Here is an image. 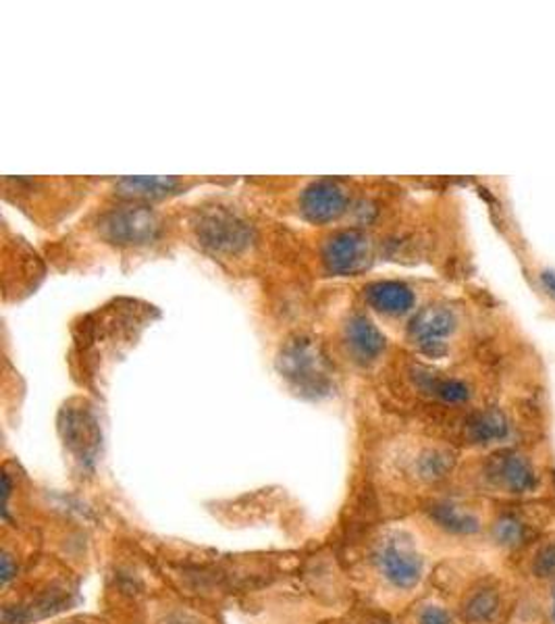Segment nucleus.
Segmentation results:
<instances>
[{
	"label": "nucleus",
	"instance_id": "obj_1",
	"mask_svg": "<svg viewBox=\"0 0 555 624\" xmlns=\"http://www.w3.org/2000/svg\"><path fill=\"white\" fill-rule=\"evenodd\" d=\"M485 479L499 491L527 495L539 487V475L531 458L518 450H502L485 463Z\"/></svg>",
	"mask_w": 555,
	"mask_h": 624
},
{
	"label": "nucleus",
	"instance_id": "obj_2",
	"mask_svg": "<svg viewBox=\"0 0 555 624\" xmlns=\"http://www.w3.org/2000/svg\"><path fill=\"white\" fill-rule=\"evenodd\" d=\"M374 560L381 575L397 589H412L422 578V558L415 550V546L402 537L385 539L379 546Z\"/></svg>",
	"mask_w": 555,
	"mask_h": 624
},
{
	"label": "nucleus",
	"instance_id": "obj_3",
	"mask_svg": "<svg viewBox=\"0 0 555 624\" xmlns=\"http://www.w3.org/2000/svg\"><path fill=\"white\" fill-rule=\"evenodd\" d=\"M159 232V219L146 208H125L100 221V233L113 244H144Z\"/></svg>",
	"mask_w": 555,
	"mask_h": 624
},
{
	"label": "nucleus",
	"instance_id": "obj_4",
	"mask_svg": "<svg viewBox=\"0 0 555 624\" xmlns=\"http://www.w3.org/2000/svg\"><path fill=\"white\" fill-rule=\"evenodd\" d=\"M324 265L329 271L347 276L367 269L370 262V240L367 233L346 230L329 237L323 250Z\"/></svg>",
	"mask_w": 555,
	"mask_h": 624
},
{
	"label": "nucleus",
	"instance_id": "obj_5",
	"mask_svg": "<svg viewBox=\"0 0 555 624\" xmlns=\"http://www.w3.org/2000/svg\"><path fill=\"white\" fill-rule=\"evenodd\" d=\"M456 329V317L447 306H429L420 310L410 325V338L424 354L441 356Z\"/></svg>",
	"mask_w": 555,
	"mask_h": 624
},
{
	"label": "nucleus",
	"instance_id": "obj_6",
	"mask_svg": "<svg viewBox=\"0 0 555 624\" xmlns=\"http://www.w3.org/2000/svg\"><path fill=\"white\" fill-rule=\"evenodd\" d=\"M198 237L205 246L219 253H237L250 240V230L244 221L227 210H214L200 219Z\"/></svg>",
	"mask_w": 555,
	"mask_h": 624
},
{
	"label": "nucleus",
	"instance_id": "obj_7",
	"mask_svg": "<svg viewBox=\"0 0 555 624\" xmlns=\"http://www.w3.org/2000/svg\"><path fill=\"white\" fill-rule=\"evenodd\" d=\"M323 365L319 347L304 338L289 344L285 354H281V369H285V375L294 379L300 388H312L314 392L326 386Z\"/></svg>",
	"mask_w": 555,
	"mask_h": 624
},
{
	"label": "nucleus",
	"instance_id": "obj_8",
	"mask_svg": "<svg viewBox=\"0 0 555 624\" xmlns=\"http://www.w3.org/2000/svg\"><path fill=\"white\" fill-rule=\"evenodd\" d=\"M346 205V189L335 182H329V180L306 187V192L301 196V212L314 223H326V221L340 217Z\"/></svg>",
	"mask_w": 555,
	"mask_h": 624
},
{
	"label": "nucleus",
	"instance_id": "obj_9",
	"mask_svg": "<svg viewBox=\"0 0 555 624\" xmlns=\"http://www.w3.org/2000/svg\"><path fill=\"white\" fill-rule=\"evenodd\" d=\"M63 431H65V443L82 463L94 461L100 436L92 416L86 411H65Z\"/></svg>",
	"mask_w": 555,
	"mask_h": 624
},
{
	"label": "nucleus",
	"instance_id": "obj_10",
	"mask_svg": "<svg viewBox=\"0 0 555 624\" xmlns=\"http://www.w3.org/2000/svg\"><path fill=\"white\" fill-rule=\"evenodd\" d=\"M365 296L372 308L385 315H402L412 308L415 292L399 281H377L365 290Z\"/></svg>",
	"mask_w": 555,
	"mask_h": 624
},
{
	"label": "nucleus",
	"instance_id": "obj_11",
	"mask_svg": "<svg viewBox=\"0 0 555 624\" xmlns=\"http://www.w3.org/2000/svg\"><path fill=\"white\" fill-rule=\"evenodd\" d=\"M509 433H511V425H509L508 416L497 408L479 411L466 418V438L472 443H479V445L499 443V441L508 440Z\"/></svg>",
	"mask_w": 555,
	"mask_h": 624
},
{
	"label": "nucleus",
	"instance_id": "obj_12",
	"mask_svg": "<svg viewBox=\"0 0 555 624\" xmlns=\"http://www.w3.org/2000/svg\"><path fill=\"white\" fill-rule=\"evenodd\" d=\"M347 346L358 356V360L370 363L385 350V338L370 323L367 317L354 315L346 329Z\"/></svg>",
	"mask_w": 555,
	"mask_h": 624
},
{
	"label": "nucleus",
	"instance_id": "obj_13",
	"mask_svg": "<svg viewBox=\"0 0 555 624\" xmlns=\"http://www.w3.org/2000/svg\"><path fill=\"white\" fill-rule=\"evenodd\" d=\"M415 381L420 388V392L429 393L433 397H437L443 404H452V406H460L464 402L470 400V388L454 377H441L437 372H429V370L418 369L415 372Z\"/></svg>",
	"mask_w": 555,
	"mask_h": 624
},
{
	"label": "nucleus",
	"instance_id": "obj_14",
	"mask_svg": "<svg viewBox=\"0 0 555 624\" xmlns=\"http://www.w3.org/2000/svg\"><path fill=\"white\" fill-rule=\"evenodd\" d=\"M502 594L493 585L474 589L464 603V621L468 624H495L502 616Z\"/></svg>",
	"mask_w": 555,
	"mask_h": 624
},
{
	"label": "nucleus",
	"instance_id": "obj_15",
	"mask_svg": "<svg viewBox=\"0 0 555 624\" xmlns=\"http://www.w3.org/2000/svg\"><path fill=\"white\" fill-rule=\"evenodd\" d=\"M429 514L437 527L452 535H477L481 531L479 516L462 506L440 502L429 509Z\"/></svg>",
	"mask_w": 555,
	"mask_h": 624
},
{
	"label": "nucleus",
	"instance_id": "obj_16",
	"mask_svg": "<svg viewBox=\"0 0 555 624\" xmlns=\"http://www.w3.org/2000/svg\"><path fill=\"white\" fill-rule=\"evenodd\" d=\"M491 535L497 546L506 550H520L531 541L532 529L520 514L502 512L493 523Z\"/></svg>",
	"mask_w": 555,
	"mask_h": 624
},
{
	"label": "nucleus",
	"instance_id": "obj_17",
	"mask_svg": "<svg viewBox=\"0 0 555 624\" xmlns=\"http://www.w3.org/2000/svg\"><path fill=\"white\" fill-rule=\"evenodd\" d=\"M177 185L171 178H127L119 182V192L130 198H157Z\"/></svg>",
	"mask_w": 555,
	"mask_h": 624
},
{
	"label": "nucleus",
	"instance_id": "obj_18",
	"mask_svg": "<svg viewBox=\"0 0 555 624\" xmlns=\"http://www.w3.org/2000/svg\"><path fill=\"white\" fill-rule=\"evenodd\" d=\"M454 466V456L445 450H427L420 454L418 461V473L427 481H440L447 477V473Z\"/></svg>",
	"mask_w": 555,
	"mask_h": 624
},
{
	"label": "nucleus",
	"instance_id": "obj_19",
	"mask_svg": "<svg viewBox=\"0 0 555 624\" xmlns=\"http://www.w3.org/2000/svg\"><path fill=\"white\" fill-rule=\"evenodd\" d=\"M531 573L539 580H554L555 578V541H547L536 548L532 555Z\"/></svg>",
	"mask_w": 555,
	"mask_h": 624
},
{
	"label": "nucleus",
	"instance_id": "obj_20",
	"mask_svg": "<svg viewBox=\"0 0 555 624\" xmlns=\"http://www.w3.org/2000/svg\"><path fill=\"white\" fill-rule=\"evenodd\" d=\"M418 624H454L452 616L447 614V610H443L440 605H427L420 616H418Z\"/></svg>",
	"mask_w": 555,
	"mask_h": 624
},
{
	"label": "nucleus",
	"instance_id": "obj_21",
	"mask_svg": "<svg viewBox=\"0 0 555 624\" xmlns=\"http://www.w3.org/2000/svg\"><path fill=\"white\" fill-rule=\"evenodd\" d=\"M351 624H390L387 623V619L385 616H381V614H362V616H358L356 621Z\"/></svg>",
	"mask_w": 555,
	"mask_h": 624
},
{
	"label": "nucleus",
	"instance_id": "obj_22",
	"mask_svg": "<svg viewBox=\"0 0 555 624\" xmlns=\"http://www.w3.org/2000/svg\"><path fill=\"white\" fill-rule=\"evenodd\" d=\"M541 279H543V283H545V285H547V290H550V292H552V294H554V296H555V273H554V271H543V276H541Z\"/></svg>",
	"mask_w": 555,
	"mask_h": 624
},
{
	"label": "nucleus",
	"instance_id": "obj_23",
	"mask_svg": "<svg viewBox=\"0 0 555 624\" xmlns=\"http://www.w3.org/2000/svg\"><path fill=\"white\" fill-rule=\"evenodd\" d=\"M11 577H13V575H11V558L4 555V558H2V578H4V583H7Z\"/></svg>",
	"mask_w": 555,
	"mask_h": 624
},
{
	"label": "nucleus",
	"instance_id": "obj_24",
	"mask_svg": "<svg viewBox=\"0 0 555 624\" xmlns=\"http://www.w3.org/2000/svg\"><path fill=\"white\" fill-rule=\"evenodd\" d=\"M552 624H555V587L554 594H552Z\"/></svg>",
	"mask_w": 555,
	"mask_h": 624
},
{
	"label": "nucleus",
	"instance_id": "obj_25",
	"mask_svg": "<svg viewBox=\"0 0 555 624\" xmlns=\"http://www.w3.org/2000/svg\"><path fill=\"white\" fill-rule=\"evenodd\" d=\"M169 624H194V623H185V621H173V623Z\"/></svg>",
	"mask_w": 555,
	"mask_h": 624
}]
</instances>
